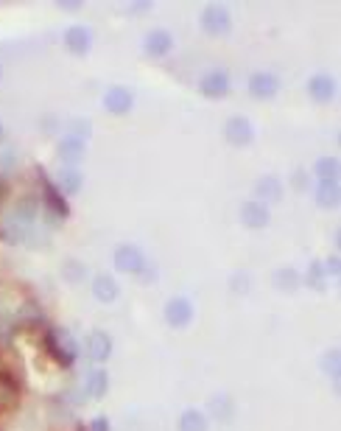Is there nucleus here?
Listing matches in <instances>:
<instances>
[{
  "mask_svg": "<svg viewBox=\"0 0 341 431\" xmlns=\"http://www.w3.org/2000/svg\"><path fill=\"white\" fill-rule=\"evenodd\" d=\"M45 350L50 353V359L56 361V364H62V367H70L73 361H76V342L70 339L67 331H45Z\"/></svg>",
  "mask_w": 341,
  "mask_h": 431,
  "instance_id": "f257e3e1",
  "label": "nucleus"
},
{
  "mask_svg": "<svg viewBox=\"0 0 341 431\" xmlns=\"http://www.w3.org/2000/svg\"><path fill=\"white\" fill-rule=\"evenodd\" d=\"M230 26H233V20H230L227 6L213 3V6H207V9L201 11V28H204L210 37H224V34L230 31Z\"/></svg>",
  "mask_w": 341,
  "mask_h": 431,
  "instance_id": "f03ea898",
  "label": "nucleus"
},
{
  "mask_svg": "<svg viewBox=\"0 0 341 431\" xmlns=\"http://www.w3.org/2000/svg\"><path fill=\"white\" fill-rule=\"evenodd\" d=\"M115 269L126 275H143L146 269V255L135 244H123L115 249Z\"/></svg>",
  "mask_w": 341,
  "mask_h": 431,
  "instance_id": "7ed1b4c3",
  "label": "nucleus"
},
{
  "mask_svg": "<svg viewBox=\"0 0 341 431\" xmlns=\"http://www.w3.org/2000/svg\"><path fill=\"white\" fill-rule=\"evenodd\" d=\"M165 322L171 328H188L194 322V305L185 297H174L165 302Z\"/></svg>",
  "mask_w": 341,
  "mask_h": 431,
  "instance_id": "20e7f679",
  "label": "nucleus"
},
{
  "mask_svg": "<svg viewBox=\"0 0 341 431\" xmlns=\"http://www.w3.org/2000/svg\"><path fill=\"white\" fill-rule=\"evenodd\" d=\"M40 182H43V199H45L50 213H53L56 219H67V216H70V204H67V199H65L62 193L56 191V185L48 180V174H45L43 165H40Z\"/></svg>",
  "mask_w": 341,
  "mask_h": 431,
  "instance_id": "39448f33",
  "label": "nucleus"
},
{
  "mask_svg": "<svg viewBox=\"0 0 341 431\" xmlns=\"http://www.w3.org/2000/svg\"><path fill=\"white\" fill-rule=\"evenodd\" d=\"M224 138H227V143L233 146H249L252 143V138H255V129H252V124L241 118V115H235V118H230L227 124H224Z\"/></svg>",
  "mask_w": 341,
  "mask_h": 431,
  "instance_id": "423d86ee",
  "label": "nucleus"
},
{
  "mask_svg": "<svg viewBox=\"0 0 341 431\" xmlns=\"http://www.w3.org/2000/svg\"><path fill=\"white\" fill-rule=\"evenodd\" d=\"M199 93L204 98H224L230 93V76L224 70H213L199 82Z\"/></svg>",
  "mask_w": 341,
  "mask_h": 431,
  "instance_id": "0eeeda50",
  "label": "nucleus"
},
{
  "mask_svg": "<svg viewBox=\"0 0 341 431\" xmlns=\"http://www.w3.org/2000/svg\"><path fill=\"white\" fill-rule=\"evenodd\" d=\"M241 222H244L249 230H263L269 224V207L257 199H249L241 204Z\"/></svg>",
  "mask_w": 341,
  "mask_h": 431,
  "instance_id": "6e6552de",
  "label": "nucleus"
},
{
  "mask_svg": "<svg viewBox=\"0 0 341 431\" xmlns=\"http://www.w3.org/2000/svg\"><path fill=\"white\" fill-rule=\"evenodd\" d=\"M65 48L70 50V53H76V56L90 53V48H93V34H90V28H84V26L67 28V31H65Z\"/></svg>",
  "mask_w": 341,
  "mask_h": 431,
  "instance_id": "1a4fd4ad",
  "label": "nucleus"
},
{
  "mask_svg": "<svg viewBox=\"0 0 341 431\" xmlns=\"http://www.w3.org/2000/svg\"><path fill=\"white\" fill-rule=\"evenodd\" d=\"M104 107H106L112 115H126V112H132L135 98H132V93H129L126 87H109L106 96H104Z\"/></svg>",
  "mask_w": 341,
  "mask_h": 431,
  "instance_id": "9d476101",
  "label": "nucleus"
},
{
  "mask_svg": "<svg viewBox=\"0 0 341 431\" xmlns=\"http://www.w3.org/2000/svg\"><path fill=\"white\" fill-rule=\"evenodd\" d=\"M87 356L93 361H106L112 356V339H109V334L93 331V334L87 336Z\"/></svg>",
  "mask_w": 341,
  "mask_h": 431,
  "instance_id": "9b49d317",
  "label": "nucleus"
},
{
  "mask_svg": "<svg viewBox=\"0 0 341 431\" xmlns=\"http://www.w3.org/2000/svg\"><path fill=\"white\" fill-rule=\"evenodd\" d=\"M277 90H280V82L272 73H255L249 79V93L255 98H272L277 96Z\"/></svg>",
  "mask_w": 341,
  "mask_h": 431,
  "instance_id": "f8f14e48",
  "label": "nucleus"
},
{
  "mask_svg": "<svg viewBox=\"0 0 341 431\" xmlns=\"http://www.w3.org/2000/svg\"><path fill=\"white\" fill-rule=\"evenodd\" d=\"M308 96L313 98V101H319V104H328L330 98L336 96V79H330V76H313L308 82Z\"/></svg>",
  "mask_w": 341,
  "mask_h": 431,
  "instance_id": "ddd939ff",
  "label": "nucleus"
},
{
  "mask_svg": "<svg viewBox=\"0 0 341 431\" xmlns=\"http://www.w3.org/2000/svg\"><path fill=\"white\" fill-rule=\"evenodd\" d=\"M146 53L148 56H165V53H171L174 50V37L168 34V31H162V28H157V31H151L146 37Z\"/></svg>",
  "mask_w": 341,
  "mask_h": 431,
  "instance_id": "4468645a",
  "label": "nucleus"
},
{
  "mask_svg": "<svg viewBox=\"0 0 341 431\" xmlns=\"http://www.w3.org/2000/svg\"><path fill=\"white\" fill-rule=\"evenodd\" d=\"M59 160L62 163H67L70 168L76 165V163H82L84 160V141H76V138H62V143H59Z\"/></svg>",
  "mask_w": 341,
  "mask_h": 431,
  "instance_id": "2eb2a0df",
  "label": "nucleus"
},
{
  "mask_svg": "<svg viewBox=\"0 0 341 431\" xmlns=\"http://www.w3.org/2000/svg\"><path fill=\"white\" fill-rule=\"evenodd\" d=\"M82 182H84V177L79 168H62V174L56 180V191L62 196H73V193L82 191Z\"/></svg>",
  "mask_w": 341,
  "mask_h": 431,
  "instance_id": "dca6fc26",
  "label": "nucleus"
},
{
  "mask_svg": "<svg viewBox=\"0 0 341 431\" xmlns=\"http://www.w3.org/2000/svg\"><path fill=\"white\" fill-rule=\"evenodd\" d=\"M255 193L263 202H280L283 199V182H280V177H263V180H257Z\"/></svg>",
  "mask_w": 341,
  "mask_h": 431,
  "instance_id": "f3484780",
  "label": "nucleus"
},
{
  "mask_svg": "<svg viewBox=\"0 0 341 431\" xmlns=\"http://www.w3.org/2000/svg\"><path fill=\"white\" fill-rule=\"evenodd\" d=\"M93 297H96L98 302H112V300L118 297V283H115V278L98 275L96 280H93Z\"/></svg>",
  "mask_w": 341,
  "mask_h": 431,
  "instance_id": "a211bd4d",
  "label": "nucleus"
},
{
  "mask_svg": "<svg viewBox=\"0 0 341 431\" xmlns=\"http://www.w3.org/2000/svg\"><path fill=\"white\" fill-rule=\"evenodd\" d=\"M14 400H17V381H14L9 373L0 370V412L11 409Z\"/></svg>",
  "mask_w": 341,
  "mask_h": 431,
  "instance_id": "6ab92c4d",
  "label": "nucleus"
},
{
  "mask_svg": "<svg viewBox=\"0 0 341 431\" xmlns=\"http://www.w3.org/2000/svg\"><path fill=\"white\" fill-rule=\"evenodd\" d=\"M106 389H109V376H106V370H93V373L87 376V381H84V392H87L90 398H104Z\"/></svg>",
  "mask_w": 341,
  "mask_h": 431,
  "instance_id": "aec40b11",
  "label": "nucleus"
},
{
  "mask_svg": "<svg viewBox=\"0 0 341 431\" xmlns=\"http://www.w3.org/2000/svg\"><path fill=\"white\" fill-rule=\"evenodd\" d=\"M316 177H319V182H339V174H341V165L336 157H322L319 163H316Z\"/></svg>",
  "mask_w": 341,
  "mask_h": 431,
  "instance_id": "412c9836",
  "label": "nucleus"
},
{
  "mask_svg": "<svg viewBox=\"0 0 341 431\" xmlns=\"http://www.w3.org/2000/svg\"><path fill=\"white\" fill-rule=\"evenodd\" d=\"M299 283H302V278H299V272L296 269H291V266H283V269H277L274 272V286L280 288V291H296L299 288Z\"/></svg>",
  "mask_w": 341,
  "mask_h": 431,
  "instance_id": "4be33fe9",
  "label": "nucleus"
},
{
  "mask_svg": "<svg viewBox=\"0 0 341 431\" xmlns=\"http://www.w3.org/2000/svg\"><path fill=\"white\" fill-rule=\"evenodd\" d=\"M339 199H341L339 182H319V188H316V202H319V207H336Z\"/></svg>",
  "mask_w": 341,
  "mask_h": 431,
  "instance_id": "5701e85b",
  "label": "nucleus"
},
{
  "mask_svg": "<svg viewBox=\"0 0 341 431\" xmlns=\"http://www.w3.org/2000/svg\"><path fill=\"white\" fill-rule=\"evenodd\" d=\"M179 431H207V418L199 409H188L179 418Z\"/></svg>",
  "mask_w": 341,
  "mask_h": 431,
  "instance_id": "b1692460",
  "label": "nucleus"
},
{
  "mask_svg": "<svg viewBox=\"0 0 341 431\" xmlns=\"http://www.w3.org/2000/svg\"><path fill=\"white\" fill-rule=\"evenodd\" d=\"M62 278H65L67 283H82V280L87 278V266H84L82 261H65V266H62Z\"/></svg>",
  "mask_w": 341,
  "mask_h": 431,
  "instance_id": "393cba45",
  "label": "nucleus"
},
{
  "mask_svg": "<svg viewBox=\"0 0 341 431\" xmlns=\"http://www.w3.org/2000/svg\"><path fill=\"white\" fill-rule=\"evenodd\" d=\"M90 129H93V124H90L87 118H76V121L67 124V132H70V138H76V141H87V138H90Z\"/></svg>",
  "mask_w": 341,
  "mask_h": 431,
  "instance_id": "a878e982",
  "label": "nucleus"
},
{
  "mask_svg": "<svg viewBox=\"0 0 341 431\" xmlns=\"http://www.w3.org/2000/svg\"><path fill=\"white\" fill-rule=\"evenodd\" d=\"M308 286L316 288V291H325V266L319 261H313L308 266Z\"/></svg>",
  "mask_w": 341,
  "mask_h": 431,
  "instance_id": "bb28decb",
  "label": "nucleus"
},
{
  "mask_svg": "<svg viewBox=\"0 0 341 431\" xmlns=\"http://www.w3.org/2000/svg\"><path fill=\"white\" fill-rule=\"evenodd\" d=\"M210 412L216 415V418H221V420H230V415H233V403H230V398H213L210 400Z\"/></svg>",
  "mask_w": 341,
  "mask_h": 431,
  "instance_id": "cd10ccee",
  "label": "nucleus"
},
{
  "mask_svg": "<svg viewBox=\"0 0 341 431\" xmlns=\"http://www.w3.org/2000/svg\"><path fill=\"white\" fill-rule=\"evenodd\" d=\"M322 367H325V373H328L333 381H339V350H330V353L325 356Z\"/></svg>",
  "mask_w": 341,
  "mask_h": 431,
  "instance_id": "c85d7f7f",
  "label": "nucleus"
},
{
  "mask_svg": "<svg viewBox=\"0 0 341 431\" xmlns=\"http://www.w3.org/2000/svg\"><path fill=\"white\" fill-rule=\"evenodd\" d=\"M230 286H233L235 294H246V291H249V278H246V275H233Z\"/></svg>",
  "mask_w": 341,
  "mask_h": 431,
  "instance_id": "c756f323",
  "label": "nucleus"
},
{
  "mask_svg": "<svg viewBox=\"0 0 341 431\" xmlns=\"http://www.w3.org/2000/svg\"><path fill=\"white\" fill-rule=\"evenodd\" d=\"M291 185L296 191H308V174H305V171H294Z\"/></svg>",
  "mask_w": 341,
  "mask_h": 431,
  "instance_id": "7c9ffc66",
  "label": "nucleus"
},
{
  "mask_svg": "<svg viewBox=\"0 0 341 431\" xmlns=\"http://www.w3.org/2000/svg\"><path fill=\"white\" fill-rule=\"evenodd\" d=\"M11 331H14V325H11L9 320H0V344H9V339H11Z\"/></svg>",
  "mask_w": 341,
  "mask_h": 431,
  "instance_id": "2f4dec72",
  "label": "nucleus"
},
{
  "mask_svg": "<svg viewBox=\"0 0 341 431\" xmlns=\"http://www.w3.org/2000/svg\"><path fill=\"white\" fill-rule=\"evenodd\" d=\"M325 275H330V278H336V275H339V255H333V258L328 261V266H325Z\"/></svg>",
  "mask_w": 341,
  "mask_h": 431,
  "instance_id": "473e14b6",
  "label": "nucleus"
},
{
  "mask_svg": "<svg viewBox=\"0 0 341 431\" xmlns=\"http://www.w3.org/2000/svg\"><path fill=\"white\" fill-rule=\"evenodd\" d=\"M90 431H112V429H109V420H106V418H96V420L90 423Z\"/></svg>",
  "mask_w": 341,
  "mask_h": 431,
  "instance_id": "72a5a7b5",
  "label": "nucleus"
},
{
  "mask_svg": "<svg viewBox=\"0 0 341 431\" xmlns=\"http://www.w3.org/2000/svg\"><path fill=\"white\" fill-rule=\"evenodd\" d=\"M126 9H132V11H146V9H151V3H132V6H126Z\"/></svg>",
  "mask_w": 341,
  "mask_h": 431,
  "instance_id": "f704fd0d",
  "label": "nucleus"
},
{
  "mask_svg": "<svg viewBox=\"0 0 341 431\" xmlns=\"http://www.w3.org/2000/svg\"><path fill=\"white\" fill-rule=\"evenodd\" d=\"M59 9H65V11H76V9H82V3H59Z\"/></svg>",
  "mask_w": 341,
  "mask_h": 431,
  "instance_id": "c9c22d12",
  "label": "nucleus"
},
{
  "mask_svg": "<svg viewBox=\"0 0 341 431\" xmlns=\"http://www.w3.org/2000/svg\"><path fill=\"white\" fill-rule=\"evenodd\" d=\"M6 141V129H3V121H0V143Z\"/></svg>",
  "mask_w": 341,
  "mask_h": 431,
  "instance_id": "e433bc0d",
  "label": "nucleus"
},
{
  "mask_svg": "<svg viewBox=\"0 0 341 431\" xmlns=\"http://www.w3.org/2000/svg\"><path fill=\"white\" fill-rule=\"evenodd\" d=\"M0 73H3V70H0Z\"/></svg>",
  "mask_w": 341,
  "mask_h": 431,
  "instance_id": "4c0bfd02",
  "label": "nucleus"
},
{
  "mask_svg": "<svg viewBox=\"0 0 341 431\" xmlns=\"http://www.w3.org/2000/svg\"><path fill=\"white\" fill-rule=\"evenodd\" d=\"M82 431H84V429H82Z\"/></svg>",
  "mask_w": 341,
  "mask_h": 431,
  "instance_id": "58836bf2",
  "label": "nucleus"
}]
</instances>
